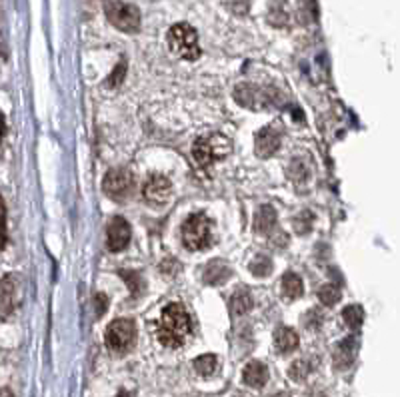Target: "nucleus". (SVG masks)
Instances as JSON below:
<instances>
[{
  "mask_svg": "<svg viewBox=\"0 0 400 397\" xmlns=\"http://www.w3.org/2000/svg\"><path fill=\"white\" fill-rule=\"evenodd\" d=\"M280 130L274 126H266L258 134H256V156L258 158H270L278 152L280 148Z\"/></svg>",
  "mask_w": 400,
  "mask_h": 397,
  "instance_id": "obj_10",
  "label": "nucleus"
},
{
  "mask_svg": "<svg viewBox=\"0 0 400 397\" xmlns=\"http://www.w3.org/2000/svg\"><path fill=\"white\" fill-rule=\"evenodd\" d=\"M232 152L231 138L224 134L212 132L206 136H200L194 146H192V156L199 162L200 166H211L214 162H219L222 158H226Z\"/></svg>",
  "mask_w": 400,
  "mask_h": 397,
  "instance_id": "obj_3",
  "label": "nucleus"
},
{
  "mask_svg": "<svg viewBox=\"0 0 400 397\" xmlns=\"http://www.w3.org/2000/svg\"><path fill=\"white\" fill-rule=\"evenodd\" d=\"M105 12L108 22L115 24L118 31L130 34L140 28V12L132 4L122 0H105Z\"/></svg>",
  "mask_w": 400,
  "mask_h": 397,
  "instance_id": "obj_6",
  "label": "nucleus"
},
{
  "mask_svg": "<svg viewBox=\"0 0 400 397\" xmlns=\"http://www.w3.org/2000/svg\"><path fill=\"white\" fill-rule=\"evenodd\" d=\"M231 276H232V270L224 263V261L214 260L204 268L202 280H204V283H209V285H221V283L226 282Z\"/></svg>",
  "mask_w": 400,
  "mask_h": 397,
  "instance_id": "obj_12",
  "label": "nucleus"
},
{
  "mask_svg": "<svg viewBox=\"0 0 400 397\" xmlns=\"http://www.w3.org/2000/svg\"><path fill=\"white\" fill-rule=\"evenodd\" d=\"M243 379L246 386L251 387H264L268 381V369L263 361H251L248 366L244 367Z\"/></svg>",
  "mask_w": 400,
  "mask_h": 397,
  "instance_id": "obj_13",
  "label": "nucleus"
},
{
  "mask_svg": "<svg viewBox=\"0 0 400 397\" xmlns=\"http://www.w3.org/2000/svg\"><path fill=\"white\" fill-rule=\"evenodd\" d=\"M182 244L190 251H199L212 244V222L204 212L190 214L182 224Z\"/></svg>",
  "mask_w": 400,
  "mask_h": 397,
  "instance_id": "obj_2",
  "label": "nucleus"
},
{
  "mask_svg": "<svg viewBox=\"0 0 400 397\" xmlns=\"http://www.w3.org/2000/svg\"><path fill=\"white\" fill-rule=\"evenodd\" d=\"M102 190L108 198L112 200H125L132 190V174L125 168H115L108 170L102 182Z\"/></svg>",
  "mask_w": 400,
  "mask_h": 397,
  "instance_id": "obj_7",
  "label": "nucleus"
},
{
  "mask_svg": "<svg viewBox=\"0 0 400 397\" xmlns=\"http://www.w3.org/2000/svg\"><path fill=\"white\" fill-rule=\"evenodd\" d=\"M192 330L189 312L180 303H170L164 308L158 322V342L167 347H180L186 342Z\"/></svg>",
  "mask_w": 400,
  "mask_h": 397,
  "instance_id": "obj_1",
  "label": "nucleus"
},
{
  "mask_svg": "<svg viewBox=\"0 0 400 397\" xmlns=\"http://www.w3.org/2000/svg\"><path fill=\"white\" fill-rule=\"evenodd\" d=\"M170 196H172V184L167 176L162 174L148 176L142 186V198L147 200L150 206H164L169 204Z\"/></svg>",
  "mask_w": 400,
  "mask_h": 397,
  "instance_id": "obj_8",
  "label": "nucleus"
},
{
  "mask_svg": "<svg viewBox=\"0 0 400 397\" xmlns=\"http://www.w3.org/2000/svg\"><path fill=\"white\" fill-rule=\"evenodd\" d=\"M253 308V298L246 288H238L234 295L231 298V314L232 317H241V315L248 314Z\"/></svg>",
  "mask_w": 400,
  "mask_h": 397,
  "instance_id": "obj_17",
  "label": "nucleus"
},
{
  "mask_svg": "<svg viewBox=\"0 0 400 397\" xmlns=\"http://www.w3.org/2000/svg\"><path fill=\"white\" fill-rule=\"evenodd\" d=\"M169 46L172 53L184 58V60H196L200 56V44H199V34L196 31L186 24L180 22L174 24L169 31Z\"/></svg>",
  "mask_w": 400,
  "mask_h": 397,
  "instance_id": "obj_5",
  "label": "nucleus"
},
{
  "mask_svg": "<svg viewBox=\"0 0 400 397\" xmlns=\"http://www.w3.org/2000/svg\"><path fill=\"white\" fill-rule=\"evenodd\" d=\"M130 241V226L125 218L116 216L108 224V250L120 251L125 250Z\"/></svg>",
  "mask_w": 400,
  "mask_h": 397,
  "instance_id": "obj_11",
  "label": "nucleus"
},
{
  "mask_svg": "<svg viewBox=\"0 0 400 397\" xmlns=\"http://www.w3.org/2000/svg\"><path fill=\"white\" fill-rule=\"evenodd\" d=\"M4 130H6V126H4V118L0 114V142H2V138H4Z\"/></svg>",
  "mask_w": 400,
  "mask_h": 397,
  "instance_id": "obj_29",
  "label": "nucleus"
},
{
  "mask_svg": "<svg viewBox=\"0 0 400 397\" xmlns=\"http://www.w3.org/2000/svg\"><path fill=\"white\" fill-rule=\"evenodd\" d=\"M116 397H132V396H130L128 391H120V393H118V396H116Z\"/></svg>",
  "mask_w": 400,
  "mask_h": 397,
  "instance_id": "obj_31",
  "label": "nucleus"
},
{
  "mask_svg": "<svg viewBox=\"0 0 400 397\" xmlns=\"http://www.w3.org/2000/svg\"><path fill=\"white\" fill-rule=\"evenodd\" d=\"M125 72H127V64L120 62L118 64V68H116V72H112V76L108 78V86H110V88L118 86V84L122 82V78H125Z\"/></svg>",
  "mask_w": 400,
  "mask_h": 397,
  "instance_id": "obj_27",
  "label": "nucleus"
},
{
  "mask_svg": "<svg viewBox=\"0 0 400 397\" xmlns=\"http://www.w3.org/2000/svg\"><path fill=\"white\" fill-rule=\"evenodd\" d=\"M19 276L16 273H6L0 280V317L6 320L14 314L16 303H19Z\"/></svg>",
  "mask_w": 400,
  "mask_h": 397,
  "instance_id": "obj_9",
  "label": "nucleus"
},
{
  "mask_svg": "<svg viewBox=\"0 0 400 397\" xmlns=\"http://www.w3.org/2000/svg\"><path fill=\"white\" fill-rule=\"evenodd\" d=\"M234 98L238 104L246 106V108H253V110H258V108H264V98H260V92L258 88H254L251 84H244V86H238L236 92H234Z\"/></svg>",
  "mask_w": 400,
  "mask_h": 397,
  "instance_id": "obj_14",
  "label": "nucleus"
},
{
  "mask_svg": "<svg viewBox=\"0 0 400 397\" xmlns=\"http://www.w3.org/2000/svg\"><path fill=\"white\" fill-rule=\"evenodd\" d=\"M310 222H312V216H310L308 212H302V214L295 219L296 232H298V234H305V232L310 230Z\"/></svg>",
  "mask_w": 400,
  "mask_h": 397,
  "instance_id": "obj_25",
  "label": "nucleus"
},
{
  "mask_svg": "<svg viewBox=\"0 0 400 397\" xmlns=\"http://www.w3.org/2000/svg\"><path fill=\"white\" fill-rule=\"evenodd\" d=\"M95 303H96V315H102L106 312V308H108V298H106L105 293H96L95 295Z\"/></svg>",
  "mask_w": 400,
  "mask_h": 397,
  "instance_id": "obj_28",
  "label": "nucleus"
},
{
  "mask_svg": "<svg viewBox=\"0 0 400 397\" xmlns=\"http://www.w3.org/2000/svg\"><path fill=\"white\" fill-rule=\"evenodd\" d=\"M6 244V210H4V202L0 198V250Z\"/></svg>",
  "mask_w": 400,
  "mask_h": 397,
  "instance_id": "obj_26",
  "label": "nucleus"
},
{
  "mask_svg": "<svg viewBox=\"0 0 400 397\" xmlns=\"http://www.w3.org/2000/svg\"><path fill=\"white\" fill-rule=\"evenodd\" d=\"M308 374H310V366H308V361H305V359L295 361V364L290 366V369H288V376L293 377L295 381H302V379L308 377Z\"/></svg>",
  "mask_w": 400,
  "mask_h": 397,
  "instance_id": "obj_24",
  "label": "nucleus"
},
{
  "mask_svg": "<svg viewBox=\"0 0 400 397\" xmlns=\"http://www.w3.org/2000/svg\"><path fill=\"white\" fill-rule=\"evenodd\" d=\"M248 270H251L256 278H266L268 273L273 272V261H270V258H266V256H258V258H254V260L251 261Z\"/></svg>",
  "mask_w": 400,
  "mask_h": 397,
  "instance_id": "obj_22",
  "label": "nucleus"
},
{
  "mask_svg": "<svg viewBox=\"0 0 400 397\" xmlns=\"http://www.w3.org/2000/svg\"><path fill=\"white\" fill-rule=\"evenodd\" d=\"M273 397H290L288 393H285V391H280V393H276V396H273Z\"/></svg>",
  "mask_w": 400,
  "mask_h": 397,
  "instance_id": "obj_32",
  "label": "nucleus"
},
{
  "mask_svg": "<svg viewBox=\"0 0 400 397\" xmlns=\"http://www.w3.org/2000/svg\"><path fill=\"white\" fill-rule=\"evenodd\" d=\"M283 295L286 300H296L302 295V282L295 272H286L283 278Z\"/></svg>",
  "mask_w": 400,
  "mask_h": 397,
  "instance_id": "obj_19",
  "label": "nucleus"
},
{
  "mask_svg": "<svg viewBox=\"0 0 400 397\" xmlns=\"http://www.w3.org/2000/svg\"><path fill=\"white\" fill-rule=\"evenodd\" d=\"M357 357V339L354 337H348L342 344L338 345L337 352H335V366L338 369H344L348 367Z\"/></svg>",
  "mask_w": 400,
  "mask_h": 397,
  "instance_id": "obj_15",
  "label": "nucleus"
},
{
  "mask_svg": "<svg viewBox=\"0 0 400 397\" xmlns=\"http://www.w3.org/2000/svg\"><path fill=\"white\" fill-rule=\"evenodd\" d=\"M274 345L280 354H290L298 347V335L290 327H280L274 335Z\"/></svg>",
  "mask_w": 400,
  "mask_h": 397,
  "instance_id": "obj_18",
  "label": "nucleus"
},
{
  "mask_svg": "<svg viewBox=\"0 0 400 397\" xmlns=\"http://www.w3.org/2000/svg\"><path fill=\"white\" fill-rule=\"evenodd\" d=\"M216 367H219V359H216V356H212V354H204V356L194 359V369L202 377L212 376L216 371Z\"/></svg>",
  "mask_w": 400,
  "mask_h": 397,
  "instance_id": "obj_20",
  "label": "nucleus"
},
{
  "mask_svg": "<svg viewBox=\"0 0 400 397\" xmlns=\"http://www.w3.org/2000/svg\"><path fill=\"white\" fill-rule=\"evenodd\" d=\"M318 300L325 303V305H335V303L340 300V290H338L337 285H322L320 290H318Z\"/></svg>",
  "mask_w": 400,
  "mask_h": 397,
  "instance_id": "obj_23",
  "label": "nucleus"
},
{
  "mask_svg": "<svg viewBox=\"0 0 400 397\" xmlns=\"http://www.w3.org/2000/svg\"><path fill=\"white\" fill-rule=\"evenodd\" d=\"M106 347L115 354V356H125L128 354L132 347H135V342H137V325L132 320H115L112 324L106 327V335H105Z\"/></svg>",
  "mask_w": 400,
  "mask_h": 397,
  "instance_id": "obj_4",
  "label": "nucleus"
},
{
  "mask_svg": "<svg viewBox=\"0 0 400 397\" xmlns=\"http://www.w3.org/2000/svg\"><path fill=\"white\" fill-rule=\"evenodd\" d=\"M276 210L273 206H263L254 216V230L258 234H270L276 228Z\"/></svg>",
  "mask_w": 400,
  "mask_h": 397,
  "instance_id": "obj_16",
  "label": "nucleus"
},
{
  "mask_svg": "<svg viewBox=\"0 0 400 397\" xmlns=\"http://www.w3.org/2000/svg\"><path fill=\"white\" fill-rule=\"evenodd\" d=\"M0 397H14L9 389H0Z\"/></svg>",
  "mask_w": 400,
  "mask_h": 397,
  "instance_id": "obj_30",
  "label": "nucleus"
},
{
  "mask_svg": "<svg viewBox=\"0 0 400 397\" xmlns=\"http://www.w3.org/2000/svg\"><path fill=\"white\" fill-rule=\"evenodd\" d=\"M342 320L347 322L348 327L357 330L362 324V320H364V312H362L360 305H348V308H344V312H342Z\"/></svg>",
  "mask_w": 400,
  "mask_h": 397,
  "instance_id": "obj_21",
  "label": "nucleus"
}]
</instances>
